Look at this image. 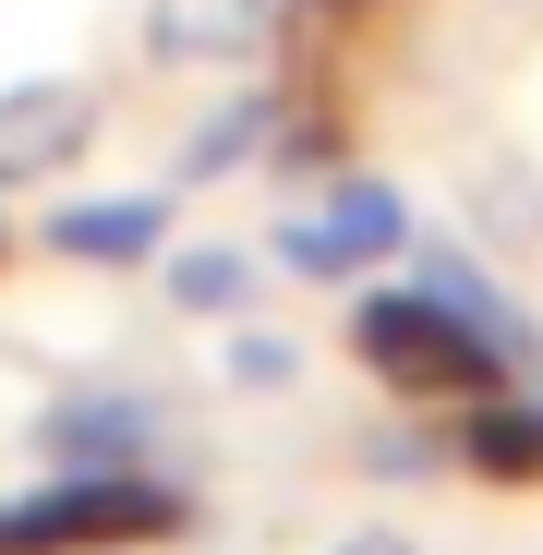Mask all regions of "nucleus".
Returning <instances> with one entry per match:
<instances>
[{
	"label": "nucleus",
	"instance_id": "13",
	"mask_svg": "<svg viewBox=\"0 0 543 555\" xmlns=\"http://www.w3.org/2000/svg\"><path fill=\"white\" fill-rule=\"evenodd\" d=\"M326 555H411L399 531H350V543H326Z\"/></svg>",
	"mask_w": 543,
	"mask_h": 555
},
{
	"label": "nucleus",
	"instance_id": "6",
	"mask_svg": "<svg viewBox=\"0 0 543 555\" xmlns=\"http://www.w3.org/2000/svg\"><path fill=\"white\" fill-rule=\"evenodd\" d=\"M49 242H61V254H98V266H133V254H157V242H169V194L61 206V218H49Z\"/></svg>",
	"mask_w": 543,
	"mask_h": 555
},
{
	"label": "nucleus",
	"instance_id": "12",
	"mask_svg": "<svg viewBox=\"0 0 543 555\" xmlns=\"http://www.w3.org/2000/svg\"><path fill=\"white\" fill-rule=\"evenodd\" d=\"M290 375H302L290 338H230V387H290Z\"/></svg>",
	"mask_w": 543,
	"mask_h": 555
},
{
	"label": "nucleus",
	"instance_id": "7",
	"mask_svg": "<svg viewBox=\"0 0 543 555\" xmlns=\"http://www.w3.org/2000/svg\"><path fill=\"white\" fill-rule=\"evenodd\" d=\"M471 230L507 254H543V169L531 157H471Z\"/></svg>",
	"mask_w": 543,
	"mask_h": 555
},
{
	"label": "nucleus",
	"instance_id": "1",
	"mask_svg": "<svg viewBox=\"0 0 543 555\" xmlns=\"http://www.w3.org/2000/svg\"><path fill=\"white\" fill-rule=\"evenodd\" d=\"M157 531H181V495L145 483L133 459H73L61 483L0 507V555H98V543H157Z\"/></svg>",
	"mask_w": 543,
	"mask_h": 555
},
{
	"label": "nucleus",
	"instance_id": "9",
	"mask_svg": "<svg viewBox=\"0 0 543 555\" xmlns=\"http://www.w3.org/2000/svg\"><path fill=\"white\" fill-rule=\"evenodd\" d=\"M423 291H435L447 314H460V326H483V338H495L507 362H531V350H543V338H531V314H519V302L495 291L483 266H460V254H423Z\"/></svg>",
	"mask_w": 543,
	"mask_h": 555
},
{
	"label": "nucleus",
	"instance_id": "8",
	"mask_svg": "<svg viewBox=\"0 0 543 555\" xmlns=\"http://www.w3.org/2000/svg\"><path fill=\"white\" fill-rule=\"evenodd\" d=\"M145 435H157V399H61V411L37 423L49 459H133Z\"/></svg>",
	"mask_w": 543,
	"mask_h": 555
},
{
	"label": "nucleus",
	"instance_id": "2",
	"mask_svg": "<svg viewBox=\"0 0 543 555\" xmlns=\"http://www.w3.org/2000/svg\"><path fill=\"white\" fill-rule=\"evenodd\" d=\"M350 350L375 362L399 399H495V387H507V350H495L483 326H460L423 278L362 302V314H350Z\"/></svg>",
	"mask_w": 543,
	"mask_h": 555
},
{
	"label": "nucleus",
	"instance_id": "5",
	"mask_svg": "<svg viewBox=\"0 0 543 555\" xmlns=\"http://www.w3.org/2000/svg\"><path fill=\"white\" fill-rule=\"evenodd\" d=\"M279 37V0H145V49L169 73H230Z\"/></svg>",
	"mask_w": 543,
	"mask_h": 555
},
{
	"label": "nucleus",
	"instance_id": "3",
	"mask_svg": "<svg viewBox=\"0 0 543 555\" xmlns=\"http://www.w3.org/2000/svg\"><path fill=\"white\" fill-rule=\"evenodd\" d=\"M98 145V85L85 73H25L0 85V181H49Z\"/></svg>",
	"mask_w": 543,
	"mask_h": 555
},
{
	"label": "nucleus",
	"instance_id": "4",
	"mask_svg": "<svg viewBox=\"0 0 543 555\" xmlns=\"http://www.w3.org/2000/svg\"><path fill=\"white\" fill-rule=\"evenodd\" d=\"M399 242H411V206L387 194V181H338L314 218L279 230V254H290L302 278H350V266H375V254H399Z\"/></svg>",
	"mask_w": 543,
	"mask_h": 555
},
{
	"label": "nucleus",
	"instance_id": "10",
	"mask_svg": "<svg viewBox=\"0 0 543 555\" xmlns=\"http://www.w3.org/2000/svg\"><path fill=\"white\" fill-rule=\"evenodd\" d=\"M169 302H181V314H242V302H254V254H230V242L169 254Z\"/></svg>",
	"mask_w": 543,
	"mask_h": 555
},
{
	"label": "nucleus",
	"instance_id": "11",
	"mask_svg": "<svg viewBox=\"0 0 543 555\" xmlns=\"http://www.w3.org/2000/svg\"><path fill=\"white\" fill-rule=\"evenodd\" d=\"M254 133H266V98H242L230 121H206V133H194V157H181V181H206V169H230V157H254Z\"/></svg>",
	"mask_w": 543,
	"mask_h": 555
}]
</instances>
